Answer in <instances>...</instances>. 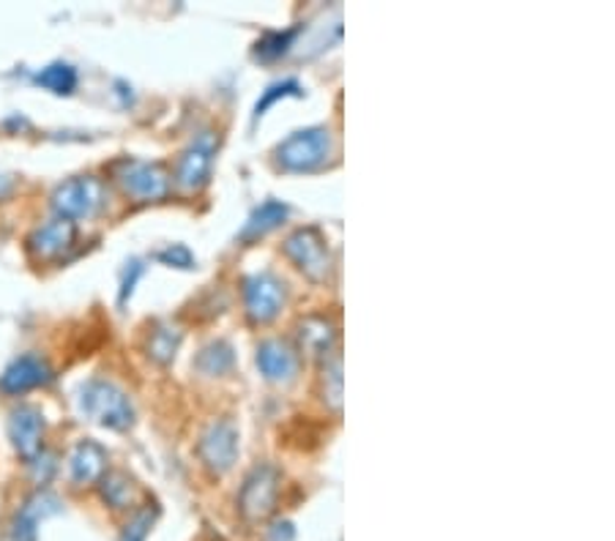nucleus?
Segmentation results:
<instances>
[{
  "label": "nucleus",
  "mask_w": 615,
  "mask_h": 541,
  "mask_svg": "<svg viewBox=\"0 0 615 541\" xmlns=\"http://www.w3.org/2000/svg\"><path fill=\"white\" fill-rule=\"evenodd\" d=\"M296 36H299V28L279 30V34H266L258 41V47H254V55H258L260 61H274V58L285 55V52L293 47Z\"/></svg>",
  "instance_id": "nucleus-23"
},
{
  "label": "nucleus",
  "mask_w": 615,
  "mask_h": 541,
  "mask_svg": "<svg viewBox=\"0 0 615 541\" xmlns=\"http://www.w3.org/2000/svg\"><path fill=\"white\" fill-rule=\"evenodd\" d=\"M156 508L146 506L140 508V512H135V517L126 523L124 533H121V541H146V536L151 533V525L153 519H156Z\"/></svg>",
  "instance_id": "nucleus-24"
},
{
  "label": "nucleus",
  "mask_w": 615,
  "mask_h": 541,
  "mask_svg": "<svg viewBox=\"0 0 615 541\" xmlns=\"http://www.w3.org/2000/svg\"><path fill=\"white\" fill-rule=\"evenodd\" d=\"M236 367V350L227 342H211L194 358V369L205 378H222Z\"/></svg>",
  "instance_id": "nucleus-18"
},
{
  "label": "nucleus",
  "mask_w": 615,
  "mask_h": 541,
  "mask_svg": "<svg viewBox=\"0 0 615 541\" xmlns=\"http://www.w3.org/2000/svg\"><path fill=\"white\" fill-rule=\"evenodd\" d=\"M156 257L162 260V263L175 265V268H192V265H194L192 252H189L184 243H173V247H167L164 252H159Z\"/></svg>",
  "instance_id": "nucleus-26"
},
{
  "label": "nucleus",
  "mask_w": 615,
  "mask_h": 541,
  "mask_svg": "<svg viewBox=\"0 0 615 541\" xmlns=\"http://www.w3.org/2000/svg\"><path fill=\"white\" fill-rule=\"evenodd\" d=\"M34 79L36 85H41L45 90H52L58 97H68L77 88V72L68 63H50Z\"/></svg>",
  "instance_id": "nucleus-21"
},
{
  "label": "nucleus",
  "mask_w": 615,
  "mask_h": 541,
  "mask_svg": "<svg viewBox=\"0 0 615 541\" xmlns=\"http://www.w3.org/2000/svg\"><path fill=\"white\" fill-rule=\"evenodd\" d=\"M301 93V85L296 83V79H285V83H277V85H272V88L263 93V99L258 102V108H254V115H263L266 113L268 108H272L274 102H277L279 97H299Z\"/></svg>",
  "instance_id": "nucleus-25"
},
{
  "label": "nucleus",
  "mask_w": 615,
  "mask_h": 541,
  "mask_svg": "<svg viewBox=\"0 0 615 541\" xmlns=\"http://www.w3.org/2000/svg\"><path fill=\"white\" fill-rule=\"evenodd\" d=\"M74 236H77V227L74 222L68 219H50L45 225L36 227L34 232L28 236V252L34 254L36 260H55L66 252L68 247L74 243Z\"/></svg>",
  "instance_id": "nucleus-14"
},
{
  "label": "nucleus",
  "mask_w": 615,
  "mask_h": 541,
  "mask_svg": "<svg viewBox=\"0 0 615 541\" xmlns=\"http://www.w3.org/2000/svg\"><path fill=\"white\" fill-rule=\"evenodd\" d=\"M58 512H61V501H58L52 492H34V495L17 508V514H14L12 525H9V541H36L39 525Z\"/></svg>",
  "instance_id": "nucleus-10"
},
{
  "label": "nucleus",
  "mask_w": 615,
  "mask_h": 541,
  "mask_svg": "<svg viewBox=\"0 0 615 541\" xmlns=\"http://www.w3.org/2000/svg\"><path fill=\"white\" fill-rule=\"evenodd\" d=\"M52 367L47 364V358L34 353H25L20 358H14L7 367V373L0 375V389L7 394H25L30 389H39V386L52 383Z\"/></svg>",
  "instance_id": "nucleus-11"
},
{
  "label": "nucleus",
  "mask_w": 615,
  "mask_h": 541,
  "mask_svg": "<svg viewBox=\"0 0 615 541\" xmlns=\"http://www.w3.org/2000/svg\"><path fill=\"white\" fill-rule=\"evenodd\" d=\"M216 140L214 131H203L192 140V146L181 153L178 167H175V187L181 192H200L209 184L211 167H214L216 156Z\"/></svg>",
  "instance_id": "nucleus-8"
},
{
  "label": "nucleus",
  "mask_w": 615,
  "mask_h": 541,
  "mask_svg": "<svg viewBox=\"0 0 615 541\" xmlns=\"http://www.w3.org/2000/svg\"><path fill=\"white\" fill-rule=\"evenodd\" d=\"M198 457L211 474H227L238 460V429L230 418H216L198 440Z\"/></svg>",
  "instance_id": "nucleus-9"
},
{
  "label": "nucleus",
  "mask_w": 615,
  "mask_h": 541,
  "mask_svg": "<svg viewBox=\"0 0 615 541\" xmlns=\"http://www.w3.org/2000/svg\"><path fill=\"white\" fill-rule=\"evenodd\" d=\"M288 205L279 203V200H266V203H260L258 209L252 211V216L247 219V225H243L241 230V241H258V238H263L266 232L277 230L279 225H283L285 219H288Z\"/></svg>",
  "instance_id": "nucleus-17"
},
{
  "label": "nucleus",
  "mask_w": 615,
  "mask_h": 541,
  "mask_svg": "<svg viewBox=\"0 0 615 541\" xmlns=\"http://www.w3.org/2000/svg\"><path fill=\"white\" fill-rule=\"evenodd\" d=\"M279 490H283V474L268 463L258 465V468L249 470V476L243 479L241 492H238V508H241L243 517L252 519V523L266 519L268 514H274V508H277Z\"/></svg>",
  "instance_id": "nucleus-5"
},
{
  "label": "nucleus",
  "mask_w": 615,
  "mask_h": 541,
  "mask_svg": "<svg viewBox=\"0 0 615 541\" xmlns=\"http://www.w3.org/2000/svg\"><path fill=\"white\" fill-rule=\"evenodd\" d=\"M129 268H131V277H129V274H126V277H124V288H121V304H124V301L129 299L131 290H135V282H137V279H140V274H142V265L137 263V260H131Z\"/></svg>",
  "instance_id": "nucleus-27"
},
{
  "label": "nucleus",
  "mask_w": 615,
  "mask_h": 541,
  "mask_svg": "<svg viewBox=\"0 0 615 541\" xmlns=\"http://www.w3.org/2000/svg\"><path fill=\"white\" fill-rule=\"evenodd\" d=\"M115 180L121 184L129 198L137 203H159L173 189V175L167 173L164 164L156 162H137V159H124L113 167Z\"/></svg>",
  "instance_id": "nucleus-3"
},
{
  "label": "nucleus",
  "mask_w": 615,
  "mask_h": 541,
  "mask_svg": "<svg viewBox=\"0 0 615 541\" xmlns=\"http://www.w3.org/2000/svg\"><path fill=\"white\" fill-rule=\"evenodd\" d=\"M285 299H288L285 282L268 270H260V274L243 279V310H247L249 320L258 326L272 323L283 312Z\"/></svg>",
  "instance_id": "nucleus-7"
},
{
  "label": "nucleus",
  "mask_w": 615,
  "mask_h": 541,
  "mask_svg": "<svg viewBox=\"0 0 615 541\" xmlns=\"http://www.w3.org/2000/svg\"><path fill=\"white\" fill-rule=\"evenodd\" d=\"M181 328L170 326V323H159V326H153V331L148 334L146 350L156 364H170V361L175 358V353H178V348H181Z\"/></svg>",
  "instance_id": "nucleus-19"
},
{
  "label": "nucleus",
  "mask_w": 615,
  "mask_h": 541,
  "mask_svg": "<svg viewBox=\"0 0 615 541\" xmlns=\"http://www.w3.org/2000/svg\"><path fill=\"white\" fill-rule=\"evenodd\" d=\"M68 474L77 487H88L108 474V451L97 440H79L68 457Z\"/></svg>",
  "instance_id": "nucleus-15"
},
{
  "label": "nucleus",
  "mask_w": 615,
  "mask_h": 541,
  "mask_svg": "<svg viewBox=\"0 0 615 541\" xmlns=\"http://www.w3.org/2000/svg\"><path fill=\"white\" fill-rule=\"evenodd\" d=\"M337 342V326L323 315H310L299 323V344L310 355H328L334 353Z\"/></svg>",
  "instance_id": "nucleus-16"
},
{
  "label": "nucleus",
  "mask_w": 615,
  "mask_h": 541,
  "mask_svg": "<svg viewBox=\"0 0 615 541\" xmlns=\"http://www.w3.org/2000/svg\"><path fill=\"white\" fill-rule=\"evenodd\" d=\"M79 411L88 422L115 429V432H124L135 424V405H131L129 394L102 378L88 380L79 389Z\"/></svg>",
  "instance_id": "nucleus-1"
},
{
  "label": "nucleus",
  "mask_w": 615,
  "mask_h": 541,
  "mask_svg": "<svg viewBox=\"0 0 615 541\" xmlns=\"http://www.w3.org/2000/svg\"><path fill=\"white\" fill-rule=\"evenodd\" d=\"M323 400L328 402L331 411L342 407V355L337 350L328 355L326 367H323Z\"/></svg>",
  "instance_id": "nucleus-22"
},
{
  "label": "nucleus",
  "mask_w": 615,
  "mask_h": 541,
  "mask_svg": "<svg viewBox=\"0 0 615 541\" xmlns=\"http://www.w3.org/2000/svg\"><path fill=\"white\" fill-rule=\"evenodd\" d=\"M331 131L323 129V126H312V129H301L290 135L277 148V162L288 173H310V169L323 167L331 159Z\"/></svg>",
  "instance_id": "nucleus-2"
},
{
  "label": "nucleus",
  "mask_w": 615,
  "mask_h": 541,
  "mask_svg": "<svg viewBox=\"0 0 615 541\" xmlns=\"http://www.w3.org/2000/svg\"><path fill=\"white\" fill-rule=\"evenodd\" d=\"M258 367L272 383H290L299 375V350L285 339H266L258 348Z\"/></svg>",
  "instance_id": "nucleus-12"
},
{
  "label": "nucleus",
  "mask_w": 615,
  "mask_h": 541,
  "mask_svg": "<svg viewBox=\"0 0 615 541\" xmlns=\"http://www.w3.org/2000/svg\"><path fill=\"white\" fill-rule=\"evenodd\" d=\"M9 438H12L17 454L34 460L41 454V438H45V416L39 407L20 405L9 416Z\"/></svg>",
  "instance_id": "nucleus-13"
},
{
  "label": "nucleus",
  "mask_w": 615,
  "mask_h": 541,
  "mask_svg": "<svg viewBox=\"0 0 615 541\" xmlns=\"http://www.w3.org/2000/svg\"><path fill=\"white\" fill-rule=\"evenodd\" d=\"M104 203V187L102 180L93 175H74V178L63 180L61 187L52 192V209L58 211L61 219H88L97 214Z\"/></svg>",
  "instance_id": "nucleus-6"
},
{
  "label": "nucleus",
  "mask_w": 615,
  "mask_h": 541,
  "mask_svg": "<svg viewBox=\"0 0 615 541\" xmlns=\"http://www.w3.org/2000/svg\"><path fill=\"white\" fill-rule=\"evenodd\" d=\"M99 481H102V498L108 506H113V508L135 506L137 487H135V481L124 474V470H110V474H104Z\"/></svg>",
  "instance_id": "nucleus-20"
},
{
  "label": "nucleus",
  "mask_w": 615,
  "mask_h": 541,
  "mask_svg": "<svg viewBox=\"0 0 615 541\" xmlns=\"http://www.w3.org/2000/svg\"><path fill=\"white\" fill-rule=\"evenodd\" d=\"M285 254L312 282H326L334 268L331 249H328L326 236L317 227H299L296 232H290L288 241H285Z\"/></svg>",
  "instance_id": "nucleus-4"
}]
</instances>
